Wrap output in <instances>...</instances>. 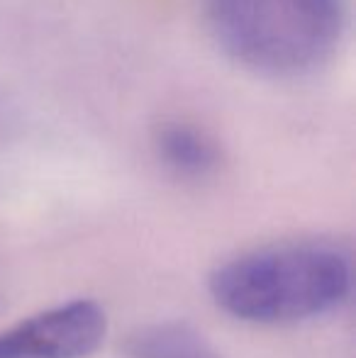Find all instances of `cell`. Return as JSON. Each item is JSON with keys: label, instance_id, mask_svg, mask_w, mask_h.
<instances>
[{"label": "cell", "instance_id": "3957f363", "mask_svg": "<svg viewBox=\"0 0 356 358\" xmlns=\"http://www.w3.org/2000/svg\"><path fill=\"white\" fill-rule=\"evenodd\" d=\"M105 310L93 300H71L0 331V358H86L103 344Z\"/></svg>", "mask_w": 356, "mask_h": 358}, {"label": "cell", "instance_id": "5b68a950", "mask_svg": "<svg viewBox=\"0 0 356 358\" xmlns=\"http://www.w3.org/2000/svg\"><path fill=\"white\" fill-rule=\"evenodd\" d=\"M157 149L162 161L180 176H205L218 166L220 151L203 129L185 122H169L159 129Z\"/></svg>", "mask_w": 356, "mask_h": 358}, {"label": "cell", "instance_id": "6da1fadb", "mask_svg": "<svg viewBox=\"0 0 356 358\" xmlns=\"http://www.w3.org/2000/svg\"><path fill=\"white\" fill-rule=\"evenodd\" d=\"M349 292L352 261L322 241L249 251L210 275V295L220 310L249 324H298L332 312Z\"/></svg>", "mask_w": 356, "mask_h": 358}, {"label": "cell", "instance_id": "277c9868", "mask_svg": "<svg viewBox=\"0 0 356 358\" xmlns=\"http://www.w3.org/2000/svg\"><path fill=\"white\" fill-rule=\"evenodd\" d=\"M127 358H222L203 334L183 322H154L127 334Z\"/></svg>", "mask_w": 356, "mask_h": 358}, {"label": "cell", "instance_id": "7a4b0ae2", "mask_svg": "<svg viewBox=\"0 0 356 358\" xmlns=\"http://www.w3.org/2000/svg\"><path fill=\"white\" fill-rule=\"evenodd\" d=\"M215 42L244 69L300 76L322 66L344 32V0H203Z\"/></svg>", "mask_w": 356, "mask_h": 358}]
</instances>
